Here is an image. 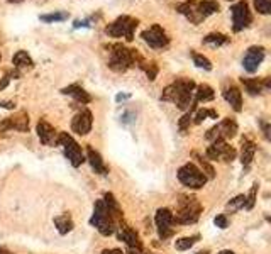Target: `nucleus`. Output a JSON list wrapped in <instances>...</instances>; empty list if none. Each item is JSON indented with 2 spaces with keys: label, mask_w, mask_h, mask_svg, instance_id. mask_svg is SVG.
Returning <instances> with one entry per match:
<instances>
[{
  "label": "nucleus",
  "mask_w": 271,
  "mask_h": 254,
  "mask_svg": "<svg viewBox=\"0 0 271 254\" xmlns=\"http://www.w3.org/2000/svg\"><path fill=\"white\" fill-rule=\"evenodd\" d=\"M254 6H256V11L259 14H269L271 12V0H254Z\"/></svg>",
  "instance_id": "35"
},
{
  "label": "nucleus",
  "mask_w": 271,
  "mask_h": 254,
  "mask_svg": "<svg viewBox=\"0 0 271 254\" xmlns=\"http://www.w3.org/2000/svg\"><path fill=\"white\" fill-rule=\"evenodd\" d=\"M56 144L63 146L65 156L70 159V163H72L75 168L82 166V164L85 163V156H83L82 146H80L68 132H60V134H58V139H56Z\"/></svg>",
  "instance_id": "5"
},
{
  "label": "nucleus",
  "mask_w": 271,
  "mask_h": 254,
  "mask_svg": "<svg viewBox=\"0 0 271 254\" xmlns=\"http://www.w3.org/2000/svg\"><path fill=\"white\" fill-rule=\"evenodd\" d=\"M0 254H12L7 247H0Z\"/></svg>",
  "instance_id": "45"
},
{
  "label": "nucleus",
  "mask_w": 271,
  "mask_h": 254,
  "mask_svg": "<svg viewBox=\"0 0 271 254\" xmlns=\"http://www.w3.org/2000/svg\"><path fill=\"white\" fill-rule=\"evenodd\" d=\"M88 26H90V24H88V21H75V28H88Z\"/></svg>",
  "instance_id": "41"
},
{
  "label": "nucleus",
  "mask_w": 271,
  "mask_h": 254,
  "mask_svg": "<svg viewBox=\"0 0 271 254\" xmlns=\"http://www.w3.org/2000/svg\"><path fill=\"white\" fill-rule=\"evenodd\" d=\"M107 50L110 53L109 68L117 71V73H124L132 66L139 65V61L143 60L134 50H129L122 44H110V46H107Z\"/></svg>",
  "instance_id": "3"
},
{
  "label": "nucleus",
  "mask_w": 271,
  "mask_h": 254,
  "mask_svg": "<svg viewBox=\"0 0 271 254\" xmlns=\"http://www.w3.org/2000/svg\"><path fill=\"white\" fill-rule=\"evenodd\" d=\"M39 19L43 22H61L68 19V14L66 12H53V14H43Z\"/></svg>",
  "instance_id": "33"
},
{
  "label": "nucleus",
  "mask_w": 271,
  "mask_h": 254,
  "mask_svg": "<svg viewBox=\"0 0 271 254\" xmlns=\"http://www.w3.org/2000/svg\"><path fill=\"white\" fill-rule=\"evenodd\" d=\"M197 12L200 16V19H207L208 16L215 14V12H219L220 6L215 2V0H202V2H197Z\"/></svg>",
  "instance_id": "22"
},
{
  "label": "nucleus",
  "mask_w": 271,
  "mask_h": 254,
  "mask_svg": "<svg viewBox=\"0 0 271 254\" xmlns=\"http://www.w3.org/2000/svg\"><path fill=\"white\" fill-rule=\"evenodd\" d=\"M200 212H202V205L198 203L197 198L180 195L178 210H176V213H173V219H175V224L190 225L198 220Z\"/></svg>",
  "instance_id": "4"
},
{
  "label": "nucleus",
  "mask_w": 271,
  "mask_h": 254,
  "mask_svg": "<svg viewBox=\"0 0 271 254\" xmlns=\"http://www.w3.org/2000/svg\"><path fill=\"white\" fill-rule=\"evenodd\" d=\"M87 159H88V163H90V166L93 171L97 173V175H107L109 173V168L105 166V163H104V159H102V156L97 153L95 149L92 148V146H87Z\"/></svg>",
  "instance_id": "18"
},
{
  "label": "nucleus",
  "mask_w": 271,
  "mask_h": 254,
  "mask_svg": "<svg viewBox=\"0 0 271 254\" xmlns=\"http://www.w3.org/2000/svg\"><path fill=\"white\" fill-rule=\"evenodd\" d=\"M219 254H235L234 251H229V249H224V251H220Z\"/></svg>",
  "instance_id": "46"
},
{
  "label": "nucleus",
  "mask_w": 271,
  "mask_h": 254,
  "mask_svg": "<svg viewBox=\"0 0 271 254\" xmlns=\"http://www.w3.org/2000/svg\"><path fill=\"white\" fill-rule=\"evenodd\" d=\"M195 6H197V0H186V2L180 4V6L176 7V11H178L180 14H183L190 22H193V24H200L202 19H200L197 7Z\"/></svg>",
  "instance_id": "19"
},
{
  "label": "nucleus",
  "mask_w": 271,
  "mask_h": 254,
  "mask_svg": "<svg viewBox=\"0 0 271 254\" xmlns=\"http://www.w3.org/2000/svg\"><path fill=\"white\" fill-rule=\"evenodd\" d=\"M11 4H19V2H22V0H9Z\"/></svg>",
  "instance_id": "48"
},
{
  "label": "nucleus",
  "mask_w": 271,
  "mask_h": 254,
  "mask_svg": "<svg viewBox=\"0 0 271 254\" xmlns=\"http://www.w3.org/2000/svg\"><path fill=\"white\" fill-rule=\"evenodd\" d=\"M237 134V124L232 119H224L220 124H217L207 132L205 137L210 142L214 141H225V139H232Z\"/></svg>",
  "instance_id": "8"
},
{
  "label": "nucleus",
  "mask_w": 271,
  "mask_h": 254,
  "mask_svg": "<svg viewBox=\"0 0 271 254\" xmlns=\"http://www.w3.org/2000/svg\"><path fill=\"white\" fill-rule=\"evenodd\" d=\"M176 175H178V180L181 181V183H183L185 186H188V188H193V190L202 188V186L207 183V176L192 163L183 164V166L178 169Z\"/></svg>",
  "instance_id": "7"
},
{
  "label": "nucleus",
  "mask_w": 271,
  "mask_h": 254,
  "mask_svg": "<svg viewBox=\"0 0 271 254\" xmlns=\"http://www.w3.org/2000/svg\"><path fill=\"white\" fill-rule=\"evenodd\" d=\"M19 131V132H28L29 131V115L26 112H19L12 117H7L6 120L0 122V132L4 131Z\"/></svg>",
  "instance_id": "15"
},
{
  "label": "nucleus",
  "mask_w": 271,
  "mask_h": 254,
  "mask_svg": "<svg viewBox=\"0 0 271 254\" xmlns=\"http://www.w3.org/2000/svg\"><path fill=\"white\" fill-rule=\"evenodd\" d=\"M12 63H14V68L17 70H31L34 66V61L31 60V56L26 51H17L14 58H12Z\"/></svg>",
  "instance_id": "26"
},
{
  "label": "nucleus",
  "mask_w": 271,
  "mask_h": 254,
  "mask_svg": "<svg viewBox=\"0 0 271 254\" xmlns=\"http://www.w3.org/2000/svg\"><path fill=\"white\" fill-rule=\"evenodd\" d=\"M264 60V48L261 46H252L246 51V55L242 58V66L247 73H256L259 65Z\"/></svg>",
  "instance_id": "14"
},
{
  "label": "nucleus",
  "mask_w": 271,
  "mask_h": 254,
  "mask_svg": "<svg viewBox=\"0 0 271 254\" xmlns=\"http://www.w3.org/2000/svg\"><path fill=\"white\" fill-rule=\"evenodd\" d=\"M38 136H39V141L46 146H51V144H56V131L55 127L51 126L50 122H46L44 119H41L38 122Z\"/></svg>",
  "instance_id": "17"
},
{
  "label": "nucleus",
  "mask_w": 271,
  "mask_h": 254,
  "mask_svg": "<svg viewBox=\"0 0 271 254\" xmlns=\"http://www.w3.org/2000/svg\"><path fill=\"white\" fill-rule=\"evenodd\" d=\"M205 154L208 159H224L225 163H230L235 159V149L225 141H214L207 148Z\"/></svg>",
  "instance_id": "11"
},
{
  "label": "nucleus",
  "mask_w": 271,
  "mask_h": 254,
  "mask_svg": "<svg viewBox=\"0 0 271 254\" xmlns=\"http://www.w3.org/2000/svg\"><path fill=\"white\" fill-rule=\"evenodd\" d=\"M224 99L229 102L230 107L235 110V112H241L242 109V97H241V92H239L237 87H234V85H230L224 90Z\"/></svg>",
  "instance_id": "20"
},
{
  "label": "nucleus",
  "mask_w": 271,
  "mask_h": 254,
  "mask_svg": "<svg viewBox=\"0 0 271 254\" xmlns=\"http://www.w3.org/2000/svg\"><path fill=\"white\" fill-rule=\"evenodd\" d=\"M242 85L246 88V92L249 95H259L264 88H269V78H266L264 82H257V80H249V78H242Z\"/></svg>",
  "instance_id": "23"
},
{
  "label": "nucleus",
  "mask_w": 271,
  "mask_h": 254,
  "mask_svg": "<svg viewBox=\"0 0 271 254\" xmlns=\"http://www.w3.org/2000/svg\"><path fill=\"white\" fill-rule=\"evenodd\" d=\"M122 220V210L112 193H105L102 200H97L93 207V215L90 224L95 227L102 235H112L115 232L117 222Z\"/></svg>",
  "instance_id": "1"
},
{
  "label": "nucleus",
  "mask_w": 271,
  "mask_h": 254,
  "mask_svg": "<svg viewBox=\"0 0 271 254\" xmlns=\"http://www.w3.org/2000/svg\"><path fill=\"white\" fill-rule=\"evenodd\" d=\"M61 93H65V95H72L75 100L80 102V104H90L92 102V97L88 95V92L83 90L80 85H70V87L63 88Z\"/></svg>",
  "instance_id": "21"
},
{
  "label": "nucleus",
  "mask_w": 271,
  "mask_h": 254,
  "mask_svg": "<svg viewBox=\"0 0 271 254\" xmlns=\"http://www.w3.org/2000/svg\"><path fill=\"white\" fill-rule=\"evenodd\" d=\"M257 183H254L252 185V188H251V191H249V195L246 197V208L247 210H251L252 207H254V202H256V193H257Z\"/></svg>",
  "instance_id": "37"
},
{
  "label": "nucleus",
  "mask_w": 271,
  "mask_h": 254,
  "mask_svg": "<svg viewBox=\"0 0 271 254\" xmlns=\"http://www.w3.org/2000/svg\"><path fill=\"white\" fill-rule=\"evenodd\" d=\"M154 222H156L158 227V234L163 240L170 239L173 234H175V219H173V212L170 208H159L156 212V217H154Z\"/></svg>",
  "instance_id": "9"
},
{
  "label": "nucleus",
  "mask_w": 271,
  "mask_h": 254,
  "mask_svg": "<svg viewBox=\"0 0 271 254\" xmlns=\"http://www.w3.org/2000/svg\"><path fill=\"white\" fill-rule=\"evenodd\" d=\"M55 225H56L58 232H60L61 235L72 232V230H73V220H72V215H70V213H63V215L56 217V219H55Z\"/></svg>",
  "instance_id": "27"
},
{
  "label": "nucleus",
  "mask_w": 271,
  "mask_h": 254,
  "mask_svg": "<svg viewBox=\"0 0 271 254\" xmlns=\"http://www.w3.org/2000/svg\"><path fill=\"white\" fill-rule=\"evenodd\" d=\"M126 99H129V95H126V93H119V95L115 97V100H117V102H122V100H126Z\"/></svg>",
  "instance_id": "44"
},
{
  "label": "nucleus",
  "mask_w": 271,
  "mask_h": 254,
  "mask_svg": "<svg viewBox=\"0 0 271 254\" xmlns=\"http://www.w3.org/2000/svg\"><path fill=\"white\" fill-rule=\"evenodd\" d=\"M230 12H232V21H234V31H235V33L246 29L247 26L251 24L252 17H251V12H249V7H247L246 0H241V2L234 4V6L230 7Z\"/></svg>",
  "instance_id": "12"
},
{
  "label": "nucleus",
  "mask_w": 271,
  "mask_h": 254,
  "mask_svg": "<svg viewBox=\"0 0 271 254\" xmlns=\"http://www.w3.org/2000/svg\"><path fill=\"white\" fill-rule=\"evenodd\" d=\"M198 239H200L198 234L192 235V237H181L175 242V247L178 249V251H188L195 242H198Z\"/></svg>",
  "instance_id": "30"
},
{
  "label": "nucleus",
  "mask_w": 271,
  "mask_h": 254,
  "mask_svg": "<svg viewBox=\"0 0 271 254\" xmlns=\"http://www.w3.org/2000/svg\"><path fill=\"white\" fill-rule=\"evenodd\" d=\"M192 56H193L195 66H198V68H202V70H207V71L212 70V63L208 61V58H205L203 55H198V53H192Z\"/></svg>",
  "instance_id": "31"
},
{
  "label": "nucleus",
  "mask_w": 271,
  "mask_h": 254,
  "mask_svg": "<svg viewBox=\"0 0 271 254\" xmlns=\"http://www.w3.org/2000/svg\"><path fill=\"white\" fill-rule=\"evenodd\" d=\"M92 124H93V115L90 110L83 109L82 112H78L72 120V129L73 132H77L80 136H87L92 131Z\"/></svg>",
  "instance_id": "16"
},
{
  "label": "nucleus",
  "mask_w": 271,
  "mask_h": 254,
  "mask_svg": "<svg viewBox=\"0 0 271 254\" xmlns=\"http://www.w3.org/2000/svg\"><path fill=\"white\" fill-rule=\"evenodd\" d=\"M207 117H210V119H217V112L215 110H212V109H203V110H198L197 114H195V120L193 122L195 124H200V122H203Z\"/></svg>",
  "instance_id": "34"
},
{
  "label": "nucleus",
  "mask_w": 271,
  "mask_h": 254,
  "mask_svg": "<svg viewBox=\"0 0 271 254\" xmlns=\"http://www.w3.org/2000/svg\"><path fill=\"white\" fill-rule=\"evenodd\" d=\"M127 254H141V251H137V249H131Z\"/></svg>",
  "instance_id": "47"
},
{
  "label": "nucleus",
  "mask_w": 271,
  "mask_h": 254,
  "mask_svg": "<svg viewBox=\"0 0 271 254\" xmlns=\"http://www.w3.org/2000/svg\"><path fill=\"white\" fill-rule=\"evenodd\" d=\"M137 66H139V68H143V70L146 71V75H148L149 80L156 78V75H158V66H156V63H146V61L141 60Z\"/></svg>",
  "instance_id": "32"
},
{
  "label": "nucleus",
  "mask_w": 271,
  "mask_h": 254,
  "mask_svg": "<svg viewBox=\"0 0 271 254\" xmlns=\"http://www.w3.org/2000/svg\"><path fill=\"white\" fill-rule=\"evenodd\" d=\"M102 254H124L121 249H104Z\"/></svg>",
  "instance_id": "42"
},
{
  "label": "nucleus",
  "mask_w": 271,
  "mask_h": 254,
  "mask_svg": "<svg viewBox=\"0 0 271 254\" xmlns=\"http://www.w3.org/2000/svg\"><path fill=\"white\" fill-rule=\"evenodd\" d=\"M193 92H195V83L192 82V80L178 78L164 88L161 100L173 102V104H176L178 109H181V110L190 109V112H193L195 105H197L193 100Z\"/></svg>",
  "instance_id": "2"
},
{
  "label": "nucleus",
  "mask_w": 271,
  "mask_h": 254,
  "mask_svg": "<svg viewBox=\"0 0 271 254\" xmlns=\"http://www.w3.org/2000/svg\"><path fill=\"white\" fill-rule=\"evenodd\" d=\"M203 43L210 44V46H224V44L229 43V38L224 34H219V33H212V34H207L205 38H203Z\"/></svg>",
  "instance_id": "28"
},
{
  "label": "nucleus",
  "mask_w": 271,
  "mask_h": 254,
  "mask_svg": "<svg viewBox=\"0 0 271 254\" xmlns=\"http://www.w3.org/2000/svg\"><path fill=\"white\" fill-rule=\"evenodd\" d=\"M137 24H139L137 19H132L129 16H122L119 19H115L112 24H109L105 33L112 36V38H126L131 43L134 39V29L137 28Z\"/></svg>",
  "instance_id": "6"
},
{
  "label": "nucleus",
  "mask_w": 271,
  "mask_h": 254,
  "mask_svg": "<svg viewBox=\"0 0 271 254\" xmlns=\"http://www.w3.org/2000/svg\"><path fill=\"white\" fill-rule=\"evenodd\" d=\"M141 38L144 39L146 44H149L154 50H163V48H166L168 44H170V38H168L164 29L159 28V26H151L149 29L143 31Z\"/></svg>",
  "instance_id": "10"
},
{
  "label": "nucleus",
  "mask_w": 271,
  "mask_h": 254,
  "mask_svg": "<svg viewBox=\"0 0 271 254\" xmlns=\"http://www.w3.org/2000/svg\"><path fill=\"white\" fill-rule=\"evenodd\" d=\"M192 156H193L195 159H197L200 166H202V169H200V171H202L203 175L207 176V180H208V178H210V180H212V178H215V169L207 163V159H203L198 153H192Z\"/></svg>",
  "instance_id": "29"
},
{
  "label": "nucleus",
  "mask_w": 271,
  "mask_h": 254,
  "mask_svg": "<svg viewBox=\"0 0 271 254\" xmlns=\"http://www.w3.org/2000/svg\"><path fill=\"white\" fill-rule=\"evenodd\" d=\"M190 122H192V112H188V114H185L183 117L180 119V129H181V132H185L186 129H188L190 126Z\"/></svg>",
  "instance_id": "38"
},
{
  "label": "nucleus",
  "mask_w": 271,
  "mask_h": 254,
  "mask_svg": "<svg viewBox=\"0 0 271 254\" xmlns=\"http://www.w3.org/2000/svg\"><path fill=\"white\" fill-rule=\"evenodd\" d=\"M214 222H215V225H217V227H220V229H227V225H229L227 217H225L224 213H220V215H217Z\"/></svg>",
  "instance_id": "39"
},
{
  "label": "nucleus",
  "mask_w": 271,
  "mask_h": 254,
  "mask_svg": "<svg viewBox=\"0 0 271 254\" xmlns=\"http://www.w3.org/2000/svg\"><path fill=\"white\" fill-rule=\"evenodd\" d=\"M9 82H11V75L7 73L6 77L2 78V82H0V90H4V88H6L7 85H9Z\"/></svg>",
  "instance_id": "40"
},
{
  "label": "nucleus",
  "mask_w": 271,
  "mask_h": 254,
  "mask_svg": "<svg viewBox=\"0 0 271 254\" xmlns=\"http://www.w3.org/2000/svg\"><path fill=\"white\" fill-rule=\"evenodd\" d=\"M115 232H117L119 240H124V242H126L131 249H137V251L143 249V244H141L139 235H137L136 230L132 229V227H129L124 220L117 222V225H115Z\"/></svg>",
  "instance_id": "13"
},
{
  "label": "nucleus",
  "mask_w": 271,
  "mask_h": 254,
  "mask_svg": "<svg viewBox=\"0 0 271 254\" xmlns=\"http://www.w3.org/2000/svg\"><path fill=\"white\" fill-rule=\"evenodd\" d=\"M254 153H256V144L249 139H242V148H241V163L244 166H249L254 159Z\"/></svg>",
  "instance_id": "24"
},
{
  "label": "nucleus",
  "mask_w": 271,
  "mask_h": 254,
  "mask_svg": "<svg viewBox=\"0 0 271 254\" xmlns=\"http://www.w3.org/2000/svg\"><path fill=\"white\" fill-rule=\"evenodd\" d=\"M197 254H208V252H207V251H198Z\"/></svg>",
  "instance_id": "49"
},
{
  "label": "nucleus",
  "mask_w": 271,
  "mask_h": 254,
  "mask_svg": "<svg viewBox=\"0 0 271 254\" xmlns=\"http://www.w3.org/2000/svg\"><path fill=\"white\" fill-rule=\"evenodd\" d=\"M242 207H246V195H237L234 200H230V202L227 203V208H230V210L242 208Z\"/></svg>",
  "instance_id": "36"
},
{
  "label": "nucleus",
  "mask_w": 271,
  "mask_h": 254,
  "mask_svg": "<svg viewBox=\"0 0 271 254\" xmlns=\"http://www.w3.org/2000/svg\"><path fill=\"white\" fill-rule=\"evenodd\" d=\"M0 105L6 107V109H14V107H16L14 102H0Z\"/></svg>",
  "instance_id": "43"
},
{
  "label": "nucleus",
  "mask_w": 271,
  "mask_h": 254,
  "mask_svg": "<svg viewBox=\"0 0 271 254\" xmlns=\"http://www.w3.org/2000/svg\"><path fill=\"white\" fill-rule=\"evenodd\" d=\"M215 93H214V88L208 87V85H198V87H195V92H193V100L195 104H198V102H210L214 100Z\"/></svg>",
  "instance_id": "25"
},
{
  "label": "nucleus",
  "mask_w": 271,
  "mask_h": 254,
  "mask_svg": "<svg viewBox=\"0 0 271 254\" xmlns=\"http://www.w3.org/2000/svg\"><path fill=\"white\" fill-rule=\"evenodd\" d=\"M0 60H2V55H0Z\"/></svg>",
  "instance_id": "50"
}]
</instances>
